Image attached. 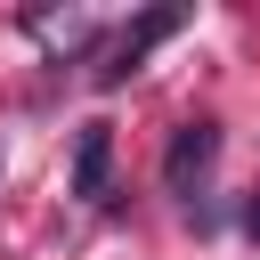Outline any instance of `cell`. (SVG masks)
<instances>
[{"mask_svg": "<svg viewBox=\"0 0 260 260\" xmlns=\"http://www.w3.org/2000/svg\"><path fill=\"white\" fill-rule=\"evenodd\" d=\"M179 24H187V8H146L138 24H122V41H114V49H106V65H98V89H122V81H130V73H138V65H146Z\"/></svg>", "mask_w": 260, "mask_h": 260, "instance_id": "obj_1", "label": "cell"}, {"mask_svg": "<svg viewBox=\"0 0 260 260\" xmlns=\"http://www.w3.org/2000/svg\"><path fill=\"white\" fill-rule=\"evenodd\" d=\"M219 162V122H179L171 130V154H162V187L171 195H195Z\"/></svg>", "mask_w": 260, "mask_h": 260, "instance_id": "obj_2", "label": "cell"}, {"mask_svg": "<svg viewBox=\"0 0 260 260\" xmlns=\"http://www.w3.org/2000/svg\"><path fill=\"white\" fill-rule=\"evenodd\" d=\"M73 195H81V203H106V195H114V122H81V146H73Z\"/></svg>", "mask_w": 260, "mask_h": 260, "instance_id": "obj_3", "label": "cell"}, {"mask_svg": "<svg viewBox=\"0 0 260 260\" xmlns=\"http://www.w3.org/2000/svg\"><path fill=\"white\" fill-rule=\"evenodd\" d=\"M244 236H252V244H260V195H252V203H244Z\"/></svg>", "mask_w": 260, "mask_h": 260, "instance_id": "obj_4", "label": "cell"}]
</instances>
